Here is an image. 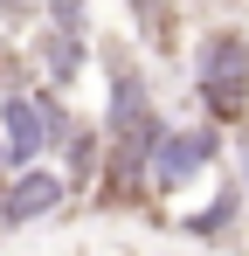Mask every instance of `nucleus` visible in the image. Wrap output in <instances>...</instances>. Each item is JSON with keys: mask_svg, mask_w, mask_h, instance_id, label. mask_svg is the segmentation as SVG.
<instances>
[{"mask_svg": "<svg viewBox=\"0 0 249 256\" xmlns=\"http://www.w3.org/2000/svg\"><path fill=\"white\" fill-rule=\"evenodd\" d=\"M187 70H194V104H201L208 125H222V132L249 125V28L208 21L187 48Z\"/></svg>", "mask_w": 249, "mask_h": 256, "instance_id": "1", "label": "nucleus"}, {"mask_svg": "<svg viewBox=\"0 0 249 256\" xmlns=\"http://www.w3.org/2000/svg\"><path fill=\"white\" fill-rule=\"evenodd\" d=\"M97 62H104V111H97L104 138H132L152 152L166 132V111H160V84H152L146 56H132L124 42H97Z\"/></svg>", "mask_w": 249, "mask_h": 256, "instance_id": "2", "label": "nucleus"}, {"mask_svg": "<svg viewBox=\"0 0 249 256\" xmlns=\"http://www.w3.org/2000/svg\"><path fill=\"white\" fill-rule=\"evenodd\" d=\"M222 152H228V132L222 125H166L160 146L146 152V180H152V201L166 194H187V187H201L208 173L222 166Z\"/></svg>", "mask_w": 249, "mask_h": 256, "instance_id": "3", "label": "nucleus"}, {"mask_svg": "<svg viewBox=\"0 0 249 256\" xmlns=\"http://www.w3.org/2000/svg\"><path fill=\"white\" fill-rule=\"evenodd\" d=\"M70 201H76V194H70V180L56 173V160L7 166V187H0V236L35 228V222H48V214H62Z\"/></svg>", "mask_w": 249, "mask_h": 256, "instance_id": "4", "label": "nucleus"}, {"mask_svg": "<svg viewBox=\"0 0 249 256\" xmlns=\"http://www.w3.org/2000/svg\"><path fill=\"white\" fill-rule=\"evenodd\" d=\"M28 76L35 84H48V90H70L90 76V62H97V42L90 35H70V28H48V21H35V35H28Z\"/></svg>", "mask_w": 249, "mask_h": 256, "instance_id": "5", "label": "nucleus"}, {"mask_svg": "<svg viewBox=\"0 0 249 256\" xmlns=\"http://www.w3.org/2000/svg\"><path fill=\"white\" fill-rule=\"evenodd\" d=\"M90 208L124 214V208H152V180H146V146L132 138H104V166L90 180Z\"/></svg>", "mask_w": 249, "mask_h": 256, "instance_id": "6", "label": "nucleus"}, {"mask_svg": "<svg viewBox=\"0 0 249 256\" xmlns=\"http://www.w3.org/2000/svg\"><path fill=\"white\" fill-rule=\"evenodd\" d=\"M242 222H249L242 180H236V173H222V180L208 187V201H201V208L173 214V236H187V242H236V236H242Z\"/></svg>", "mask_w": 249, "mask_h": 256, "instance_id": "7", "label": "nucleus"}, {"mask_svg": "<svg viewBox=\"0 0 249 256\" xmlns=\"http://www.w3.org/2000/svg\"><path fill=\"white\" fill-rule=\"evenodd\" d=\"M48 160H56V173L70 180V194H90V180L104 166V125H97V118H70L62 146H56Z\"/></svg>", "mask_w": 249, "mask_h": 256, "instance_id": "8", "label": "nucleus"}, {"mask_svg": "<svg viewBox=\"0 0 249 256\" xmlns=\"http://www.w3.org/2000/svg\"><path fill=\"white\" fill-rule=\"evenodd\" d=\"M132 14V42L152 48V56H173L180 48V0H124Z\"/></svg>", "mask_w": 249, "mask_h": 256, "instance_id": "9", "label": "nucleus"}, {"mask_svg": "<svg viewBox=\"0 0 249 256\" xmlns=\"http://www.w3.org/2000/svg\"><path fill=\"white\" fill-rule=\"evenodd\" d=\"M90 7L97 0H42V21L48 28H70V35H90Z\"/></svg>", "mask_w": 249, "mask_h": 256, "instance_id": "10", "label": "nucleus"}, {"mask_svg": "<svg viewBox=\"0 0 249 256\" xmlns=\"http://www.w3.org/2000/svg\"><path fill=\"white\" fill-rule=\"evenodd\" d=\"M0 21L7 28H28V21H42V0H0Z\"/></svg>", "mask_w": 249, "mask_h": 256, "instance_id": "11", "label": "nucleus"}, {"mask_svg": "<svg viewBox=\"0 0 249 256\" xmlns=\"http://www.w3.org/2000/svg\"><path fill=\"white\" fill-rule=\"evenodd\" d=\"M236 180H242V201H249V125H236Z\"/></svg>", "mask_w": 249, "mask_h": 256, "instance_id": "12", "label": "nucleus"}, {"mask_svg": "<svg viewBox=\"0 0 249 256\" xmlns=\"http://www.w3.org/2000/svg\"><path fill=\"white\" fill-rule=\"evenodd\" d=\"M21 76H28V62H21L14 48H0V90H7V84H21Z\"/></svg>", "mask_w": 249, "mask_h": 256, "instance_id": "13", "label": "nucleus"}, {"mask_svg": "<svg viewBox=\"0 0 249 256\" xmlns=\"http://www.w3.org/2000/svg\"><path fill=\"white\" fill-rule=\"evenodd\" d=\"M0 187H7V152H0Z\"/></svg>", "mask_w": 249, "mask_h": 256, "instance_id": "14", "label": "nucleus"}, {"mask_svg": "<svg viewBox=\"0 0 249 256\" xmlns=\"http://www.w3.org/2000/svg\"><path fill=\"white\" fill-rule=\"evenodd\" d=\"M242 7H249V0H242Z\"/></svg>", "mask_w": 249, "mask_h": 256, "instance_id": "15", "label": "nucleus"}]
</instances>
